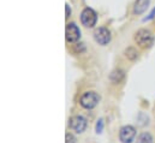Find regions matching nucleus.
<instances>
[{
  "label": "nucleus",
  "mask_w": 155,
  "mask_h": 143,
  "mask_svg": "<svg viewBox=\"0 0 155 143\" xmlns=\"http://www.w3.org/2000/svg\"><path fill=\"white\" fill-rule=\"evenodd\" d=\"M136 136V130L134 126L131 125H126V126H123L120 129V132H119V138L121 143H131L134 141Z\"/></svg>",
  "instance_id": "obj_5"
},
{
  "label": "nucleus",
  "mask_w": 155,
  "mask_h": 143,
  "mask_svg": "<svg viewBox=\"0 0 155 143\" xmlns=\"http://www.w3.org/2000/svg\"><path fill=\"white\" fill-rule=\"evenodd\" d=\"M149 1L150 0H136L135 2V7H134V12L136 15H142L149 6Z\"/></svg>",
  "instance_id": "obj_8"
},
{
  "label": "nucleus",
  "mask_w": 155,
  "mask_h": 143,
  "mask_svg": "<svg viewBox=\"0 0 155 143\" xmlns=\"http://www.w3.org/2000/svg\"><path fill=\"white\" fill-rule=\"evenodd\" d=\"M123 77H124V73L121 70H116V71H113L111 73V76H110V78L114 82V83H118V82H120L121 79H123Z\"/></svg>",
  "instance_id": "obj_10"
},
{
  "label": "nucleus",
  "mask_w": 155,
  "mask_h": 143,
  "mask_svg": "<svg viewBox=\"0 0 155 143\" xmlns=\"http://www.w3.org/2000/svg\"><path fill=\"white\" fill-rule=\"evenodd\" d=\"M65 36H66V41H68V42H76L78 38H79L81 32H79L78 27L75 23H69V24L66 25Z\"/></svg>",
  "instance_id": "obj_7"
},
{
  "label": "nucleus",
  "mask_w": 155,
  "mask_h": 143,
  "mask_svg": "<svg viewBox=\"0 0 155 143\" xmlns=\"http://www.w3.org/2000/svg\"><path fill=\"white\" fill-rule=\"evenodd\" d=\"M99 101H100V96L95 91H87L82 95L79 104L82 107L87 108V109H91L99 104Z\"/></svg>",
  "instance_id": "obj_1"
},
{
  "label": "nucleus",
  "mask_w": 155,
  "mask_h": 143,
  "mask_svg": "<svg viewBox=\"0 0 155 143\" xmlns=\"http://www.w3.org/2000/svg\"><path fill=\"white\" fill-rule=\"evenodd\" d=\"M96 21H97V16H96V12L93 10V8H84L82 15H81V22L84 27L87 28H93L95 24H96Z\"/></svg>",
  "instance_id": "obj_3"
},
{
  "label": "nucleus",
  "mask_w": 155,
  "mask_h": 143,
  "mask_svg": "<svg viewBox=\"0 0 155 143\" xmlns=\"http://www.w3.org/2000/svg\"><path fill=\"white\" fill-rule=\"evenodd\" d=\"M135 40L136 42L143 47V48H148L153 45L154 42V37H153V34L149 32V30H146V29H141L137 32V34L135 36Z\"/></svg>",
  "instance_id": "obj_2"
},
{
  "label": "nucleus",
  "mask_w": 155,
  "mask_h": 143,
  "mask_svg": "<svg viewBox=\"0 0 155 143\" xmlns=\"http://www.w3.org/2000/svg\"><path fill=\"white\" fill-rule=\"evenodd\" d=\"M94 38L99 45H107L111 41V33L106 28H97L94 32Z\"/></svg>",
  "instance_id": "obj_6"
},
{
  "label": "nucleus",
  "mask_w": 155,
  "mask_h": 143,
  "mask_svg": "<svg viewBox=\"0 0 155 143\" xmlns=\"http://www.w3.org/2000/svg\"><path fill=\"white\" fill-rule=\"evenodd\" d=\"M70 13H71V10H70V6L66 4V16L65 17H69L70 16Z\"/></svg>",
  "instance_id": "obj_14"
},
{
  "label": "nucleus",
  "mask_w": 155,
  "mask_h": 143,
  "mask_svg": "<svg viewBox=\"0 0 155 143\" xmlns=\"http://www.w3.org/2000/svg\"><path fill=\"white\" fill-rule=\"evenodd\" d=\"M136 143H153V137H152L150 134L143 132V134H141V135L138 136L137 142Z\"/></svg>",
  "instance_id": "obj_9"
},
{
  "label": "nucleus",
  "mask_w": 155,
  "mask_h": 143,
  "mask_svg": "<svg viewBox=\"0 0 155 143\" xmlns=\"http://www.w3.org/2000/svg\"><path fill=\"white\" fill-rule=\"evenodd\" d=\"M69 126L72 131L77 134H82L87 128V120L82 115H74L69 120Z\"/></svg>",
  "instance_id": "obj_4"
},
{
  "label": "nucleus",
  "mask_w": 155,
  "mask_h": 143,
  "mask_svg": "<svg viewBox=\"0 0 155 143\" xmlns=\"http://www.w3.org/2000/svg\"><path fill=\"white\" fill-rule=\"evenodd\" d=\"M125 53H126V57L129 59H131V60H135L137 58V52H136L135 48H127Z\"/></svg>",
  "instance_id": "obj_11"
},
{
  "label": "nucleus",
  "mask_w": 155,
  "mask_h": 143,
  "mask_svg": "<svg viewBox=\"0 0 155 143\" xmlns=\"http://www.w3.org/2000/svg\"><path fill=\"white\" fill-rule=\"evenodd\" d=\"M65 143H76V137L72 134L68 132L65 135Z\"/></svg>",
  "instance_id": "obj_12"
},
{
  "label": "nucleus",
  "mask_w": 155,
  "mask_h": 143,
  "mask_svg": "<svg viewBox=\"0 0 155 143\" xmlns=\"http://www.w3.org/2000/svg\"><path fill=\"white\" fill-rule=\"evenodd\" d=\"M102 130H104V119H99L97 123H96V132L101 134Z\"/></svg>",
  "instance_id": "obj_13"
}]
</instances>
